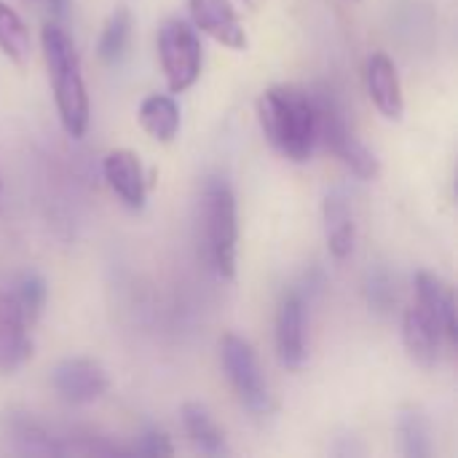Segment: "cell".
I'll return each instance as SVG.
<instances>
[{
    "mask_svg": "<svg viewBox=\"0 0 458 458\" xmlns=\"http://www.w3.org/2000/svg\"><path fill=\"white\" fill-rule=\"evenodd\" d=\"M258 121L266 140L290 161H309L317 148L314 97L295 86H271L258 99Z\"/></svg>",
    "mask_w": 458,
    "mask_h": 458,
    "instance_id": "cell-1",
    "label": "cell"
},
{
    "mask_svg": "<svg viewBox=\"0 0 458 458\" xmlns=\"http://www.w3.org/2000/svg\"><path fill=\"white\" fill-rule=\"evenodd\" d=\"M40 43H43V59H46V70H48V81L54 89V102L59 110V121L64 126V131L72 140H81L89 129V91H86V81L81 72V56L75 43L70 40V35L48 21L43 24L40 32Z\"/></svg>",
    "mask_w": 458,
    "mask_h": 458,
    "instance_id": "cell-2",
    "label": "cell"
},
{
    "mask_svg": "<svg viewBox=\"0 0 458 458\" xmlns=\"http://www.w3.org/2000/svg\"><path fill=\"white\" fill-rule=\"evenodd\" d=\"M201 231L207 244V258L217 276H236L239 255V215L236 196L231 185L220 177H209L201 191Z\"/></svg>",
    "mask_w": 458,
    "mask_h": 458,
    "instance_id": "cell-3",
    "label": "cell"
},
{
    "mask_svg": "<svg viewBox=\"0 0 458 458\" xmlns=\"http://www.w3.org/2000/svg\"><path fill=\"white\" fill-rule=\"evenodd\" d=\"M317 107V142H325V148L346 164L360 180H376L381 172V164L376 153L352 131L341 105L327 94H311Z\"/></svg>",
    "mask_w": 458,
    "mask_h": 458,
    "instance_id": "cell-4",
    "label": "cell"
},
{
    "mask_svg": "<svg viewBox=\"0 0 458 458\" xmlns=\"http://www.w3.org/2000/svg\"><path fill=\"white\" fill-rule=\"evenodd\" d=\"M220 362L242 405L255 419H268L274 413V397L268 392V384L263 378V370L252 346L242 335L225 333L220 338Z\"/></svg>",
    "mask_w": 458,
    "mask_h": 458,
    "instance_id": "cell-5",
    "label": "cell"
},
{
    "mask_svg": "<svg viewBox=\"0 0 458 458\" xmlns=\"http://www.w3.org/2000/svg\"><path fill=\"white\" fill-rule=\"evenodd\" d=\"M158 59L172 94L188 91L201 75V43L196 30L182 19H169L158 30Z\"/></svg>",
    "mask_w": 458,
    "mask_h": 458,
    "instance_id": "cell-6",
    "label": "cell"
},
{
    "mask_svg": "<svg viewBox=\"0 0 458 458\" xmlns=\"http://www.w3.org/2000/svg\"><path fill=\"white\" fill-rule=\"evenodd\" d=\"M51 386L67 405H89L107 394L110 378L99 362L89 357H70L51 370Z\"/></svg>",
    "mask_w": 458,
    "mask_h": 458,
    "instance_id": "cell-7",
    "label": "cell"
},
{
    "mask_svg": "<svg viewBox=\"0 0 458 458\" xmlns=\"http://www.w3.org/2000/svg\"><path fill=\"white\" fill-rule=\"evenodd\" d=\"M276 354L287 370H301L306 362V298L301 290L282 295L276 309Z\"/></svg>",
    "mask_w": 458,
    "mask_h": 458,
    "instance_id": "cell-8",
    "label": "cell"
},
{
    "mask_svg": "<svg viewBox=\"0 0 458 458\" xmlns=\"http://www.w3.org/2000/svg\"><path fill=\"white\" fill-rule=\"evenodd\" d=\"M193 27L209 35L215 43L242 51L247 48V32L244 24L231 5V0H188Z\"/></svg>",
    "mask_w": 458,
    "mask_h": 458,
    "instance_id": "cell-9",
    "label": "cell"
},
{
    "mask_svg": "<svg viewBox=\"0 0 458 458\" xmlns=\"http://www.w3.org/2000/svg\"><path fill=\"white\" fill-rule=\"evenodd\" d=\"M30 327L13 293H0V373H13L32 357Z\"/></svg>",
    "mask_w": 458,
    "mask_h": 458,
    "instance_id": "cell-10",
    "label": "cell"
},
{
    "mask_svg": "<svg viewBox=\"0 0 458 458\" xmlns=\"http://www.w3.org/2000/svg\"><path fill=\"white\" fill-rule=\"evenodd\" d=\"M443 327L437 322V317L424 306V303H413L405 317H403V344L408 357L421 365V368H435L440 360V344H443Z\"/></svg>",
    "mask_w": 458,
    "mask_h": 458,
    "instance_id": "cell-11",
    "label": "cell"
},
{
    "mask_svg": "<svg viewBox=\"0 0 458 458\" xmlns=\"http://www.w3.org/2000/svg\"><path fill=\"white\" fill-rule=\"evenodd\" d=\"M102 174L123 207H129V209L145 207V196H148L145 169H142V161L134 150H126V148L110 150L102 158Z\"/></svg>",
    "mask_w": 458,
    "mask_h": 458,
    "instance_id": "cell-12",
    "label": "cell"
},
{
    "mask_svg": "<svg viewBox=\"0 0 458 458\" xmlns=\"http://www.w3.org/2000/svg\"><path fill=\"white\" fill-rule=\"evenodd\" d=\"M365 81H368V94H370V102L376 105V110L389 121H400L405 113L403 83H400L397 64L384 51H376L368 59Z\"/></svg>",
    "mask_w": 458,
    "mask_h": 458,
    "instance_id": "cell-13",
    "label": "cell"
},
{
    "mask_svg": "<svg viewBox=\"0 0 458 458\" xmlns=\"http://www.w3.org/2000/svg\"><path fill=\"white\" fill-rule=\"evenodd\" d=\"M322 228H325V244L327 252L335 260H344L354 252V242H357V225H354V215L349 209V201L341 191H333L325 196L322 204Z\"/></svg>",
    "mask_w": 458,
    "mask_h": 458,
    "instance_id": "cell-14",
    "label": "cell"
},
{
    "mask_svg": "<svg viewBox=\"0 0 458 458\" xmlns=\"http://www.w3.org/2000/svg\"><path fill=\"white\" fill-rule=\"evenodd\" d=\"M416 301L424 303L440 322L445 338L451 344H456L458 338V322H456V298L451 284H445L440 276L429 274V271H419L416 274Z\"/></svg>",
    "mask_w": 458,
    "mask_h": 458,
    "instance_id": "cell-15",
    "label": "cell"
},
{
    "mask_svg": "<svg viewBox=\"0 0 458 458\" xmlns=\"http://www.w3.org/2000/svg\"><path fill=\"white\" fill-rule=\"evenodd\" d=\"M140 126L156 142H172L180 131V107L172 94H150L140 105Z\"/></svg>",
    "mask_w": 458,
    "mask_h": 458,
    "instance_id": "cell-16",
    "label": "cell"
},
{
    "mask_svg": "<svg viewBox=\"0 0 458 458\" xmlns=\"http://www.w3.org/2000/svg\"><path fill=\"white\" fill-rule=\"evenodd\" d=\"M180 416H182L185 435L191 437V443H193L199 451H204V454H209V456H220V454L228 451L223 429L215 424V419L209 416V411H207L204 405H199V403H185L182 411H180Z\"/></svg>",
    "mask_w": 458,
    "mask_h": 458,
    "instance_id": "cell-17",
    "label": "cell"
},
{
    "mask_svg": "<svg viewBox=\"0 0 458 458\" xmlns=\"http://www.w3.org/2000/svg\"><path fill=\"white\" fill-rule=\"evenodd\" d=\"M0 51L16 67H24L30 62V51H32L27 24L5 0H0Z\"/></svg>",
    "mask_w": 458,
    "mask_h": 458,
    "instance_id": "cell-18",
    "label": "cell"
},
{
    "mask_svg": "<svg viewBox=\"0 0 458 458\" xmlns=\"http://www.w3.org/2000/svg\"><path fill=\"white\" fill-rule=\"evenodd\" d=\"M397 432L403 443V454L408 458H429L432 456V443H429V424L424 413L413 405L400 411L397 419Z\"/></svg>",
    "mask_w": 458,
    "mask_h": 458,
    "instance_id": "cell-19",
    "label": "cell"
},
{
    "mask_svg": "<svg viewBox=\"0 0 458 458\" xmlns=\"http://www.w3.org/2000/svg\"><path fill=\"white\" fill-rule=\"evenodd\" d=\"M129 38H131V13L129 8H115L105 27H102V35H99V43H97V54L102 62L113 64L123 56L126 46H129Z\"/></svg>",
    "mask_w": 458,
    "mask_h": 458,
    "instance_id": "cell-20",
    "label": "cell"
},
{
    "mask_svg": "<svg viewBox=\"0 0 458 458\" xmlns=\"http://www.w3.org/2000/svg\"><path fill=\"white\" fill-rule=\"evenodd\" d=\"M11 293L19 301L27 322L35 325L40 319V314H43V306H46V282L38 274H21Z\"/></svg>",
    "mask_w": 458,
    "mask_h": 458,
    "instance_id": "cell-21",
    "label": "cell"
},
{
    "mask_svg": "<svg viewBox=\"0 0 458 458\" xmlns=\"http://www.w3.org/2000/svg\"><path fill=\"white\" fill-rule=\"evenodd\" d=\"M368 301H370V306L376 309V311H389L392 306H394V301H397V290H394V282H392V276H389V271L386 268H376V271H370V276H368Z\"/></svg>",
    "mask_w": 458,
    "mask_h": 458,
    "instance_id": "cell-22",
    "label": "cell"
},
{
    "mask_svg": "<svg viewBox=\"0 0 458 458\" xmlns=\"http://www.w3.org/2000/svg\"><path fill=\"white\" fill-rule=\"evenodd\" d=\"M134 451H137L140 456H172V454H174L169 437H166L164 432H158V429H148V432L140 437V443H137Z\"/></svg>",
    "mask_w": 458,
    "mask_h": 458,
    "instance_id": "cell-23",
    "label": "cell"
},
{
    "mask_svg": "<svg viewBox=\"0 0 458 458\" xmlns=\"http://www.w3.org/2000/svg\"><path fill=\"white\" fill-rule=\"evenodd\" d=\"M244 3H250V5H258L260 0H244Z\"/></svg>",
    "mask_w": 458,
    "mask_h": 458,
    "instance_id": "cell-24",
    "label": "cell"
},
{
    "mask_svg": "<svg viewBox=\"0 0 458 458\" xmlns=\"http://www.w3.org/2000/svg\"><path fill=\"white\" fill-rule=\"evenodd\" d=\"M0 188H3V182H0Z\"/></svg>",
    "mask_w": 458,
    "mask_h": 458,
    "instance_id": "cell-25",
    "label": "cell"
}]
</instances>
